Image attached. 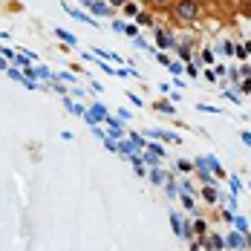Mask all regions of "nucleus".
I'll use <instances>...</instances> for the list:
<instances>
[{
	"mask_svg": "<svg viewBox=\"0 0 251 251\" xmlns=\"http://www.w3.org/2000/svg\"><path fill=\"white\" fill-rule=\"evenodd\" d=\"M174 15H176V21L191 24V21L200 18V6H197V0H176L174 3Z\"/></svg>",
	"mask_w": 251,
	"mask_h": 251,
	"instance_id": "f257e3e1",
	"label": "nucleus"
},
{
	"mask_svg": "<svg viewBox=\"0 0 251 251\" xmlns=\"http://www.w3.org/2000/svg\"><path fill=\"white\" fill-rule=\"evenodd\" d=\"M148 3H153V6H165L168 0H148Z\"/></svg>",
	"mask_w": 251,
	"mask_h": 251,
	"instance_id": "f03ea898",
	"label": "nucleus"
},
{
	"mask_svg": "<svg viewBox=\"0 0 251 251\" xmlns=\"http://www.w3.org/2000/svg\"><path fill=\"white\" fill-rule=\"evenodd\" d=\"M113 3H119V6H122V3H125V0H113Z\"/></svg>",
	"mask_w": 251,
	"mask_h": 251,
	"instance_id": "7ed1b4c3",
	"label": "nucleus"
}]
</instances>
